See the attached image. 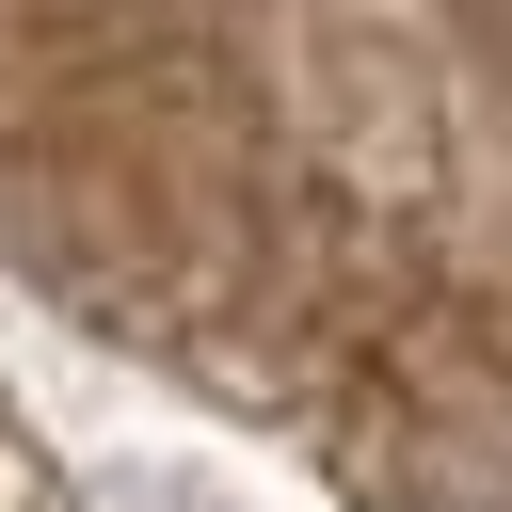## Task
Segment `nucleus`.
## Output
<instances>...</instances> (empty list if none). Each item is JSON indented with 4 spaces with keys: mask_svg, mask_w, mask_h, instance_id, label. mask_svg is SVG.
<instances>
[]
</instances>
